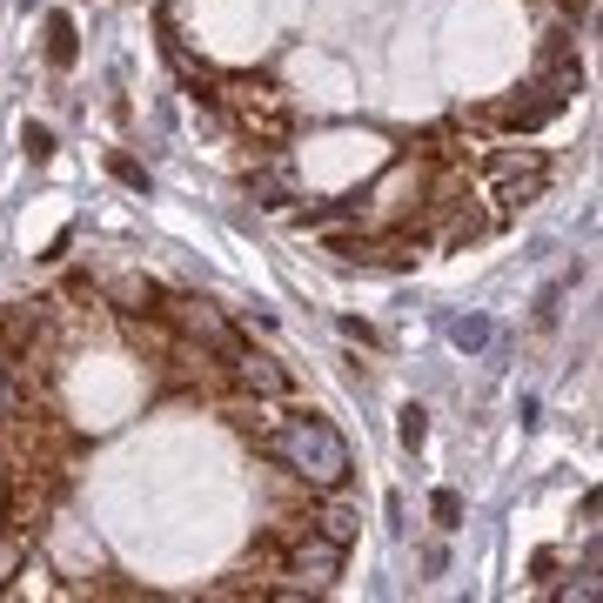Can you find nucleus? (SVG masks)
I'll return each mask as SVG.
<instances>
[{"mask_svg": "<svg viewBox=\"0 0 603 603\" xmlns=\"http://www.w3.org/2000/svg\"><path fill=\"white\" fill-rule=\"evenodd\" d=\"M222 114L235 121V134L242 141H255V148H282L289 141V94L275 88V81H255V74H235L222 88Z\"/></svg>", "mask_w": 603, "mask_h": 603, "instance_id": "nucleus-2", "label": "nucleus"}, {"mask_svg": "<svg viewBox=\"0 0 603 603\" xmlns=\"http://www.w3.org/2000/svg\"><path fill=\"white\" fill-rule=\"evenodd\" d=\"M543 188H550V161H543V148H496V155L483 161V201H490V222L523 215Z\"/></svg>", "mask_w": 603, "mask_h": 603, "instance_id": "nucleus-3", "label": "nucleus"}, {"mask_svg": "<svg viewBox=\"0 0 603 603\" xmlns=\"http://www.w3.org/2000/svg\"><path fill=\"white\" fill-rule=\"evenodd\" d=\"M175 322L188 329V342H201V349H208L215 362H228L235 349H242L235 322H228V315L215 309V302H195V295H188V302H175Z\"/></svg>", "mask_w": 603, "mask_h": 603, "instance_id": "nucleus-6", "label": "nucleus"}, {"mask_svg": "<svg viewBox=\"0 0 603 603\" xmlns=\"http://www.w3.org/2000/svg\"><path fill=\"white\" fill-rule=\"evenodd\" d=\"M309 523H315L322 536H335V543H349V536H356V516L342 510V503H329V510H322V516H309Z\"/></svg>", "mask_w": 603, "mask_h": 603, "instance_id": "nucleus-13", "label": "nucleus"}, {"mask_svg": "<svg viewBox=\"0 0 603 603\" xmlns=\"http://www.w3.org/2000/svg\"><path fill=\"white\" fill-rule=\"evenodd\" d=\"M21 7H41V0H21Z\"/></svg>", "mask_w": 603, "mask_h": 603, "instance_id": "nucleus-20", "label": "nucleus"}, {"mask_svg": "<svg viewBox=\"0 0 603 603\" xmlns=\"http://www.w3.org/2000/svg\"><path fill=\"white\" fill-rule=\"evenodd\" d=\"M262 449L289 469L295 483H309V490H342L349 469H356L349 463V436H342L329 416H315V409H289V416L262 436Z\"/></svg>", "mask_w": 603, "mask_h": 603, "instance_id": "nucleus-1", "label": "nucleus"}, {"mask_svg": "<svg viewBox=\"0 0 603 603\" xmlns=\"http://www.w3.org/2000/svg\"><path fill=\"white\" fill-rule=\"evenodd\" d=\"M550 570H557V550H536V557H530V577L543 583V577H550Z\"/></svg>", "mask_w": 603, "mask_h": 603, "instance_id": "nucleus-19", "label": "nucleus"}, {"mask_svg": "<svg viewBox=\"0 0 603 603\" xmlns=\"http://www.w3.org/2000/svg\"><path fill=\"white\" fill-rule=\"evenodd\" d=\"M396 436H402V449L416 456V449L429 443V409L423 402H402V423H396Z\"/></svg>", "mask_w": 603, "mask_h": 603, "instance_id": "nucleus-11", "label": "nucleus"}, {"mask_svg": "<svg viewBox=\"0 0 603 603\" xmlns=\"http://www.w3.org/2000/svg\"><path fill=\"white\" fill-rule=\"evenodd\" d=\"M490 335H496V329H490V315H476V309L449 322V342H456L463 356H483V349H490Z\"/></svg>", "mask_w": 603, "mask_h": 603, "instance_id": "nucleus-10", "label": "nucleus"}, {"mask_svg": "<svg viewBox=\"0 0 603 603\" xmlns=\"http://www.w3.org/2000/svg\"><path fill=\"white\" fill-rule=\"evenodd\" d=\"M228 376L242 382V396H255V402H289V369H282V362L275 356H262V349H235V356H228Z\"/></svg>", "mask_w": 603, "mask_h": 603, "instance_id": "nucleus-7", "label": "nucleus"}, {"mask_svg": "<svg viewBox=\"0 0 603 603\" xmlns=\"http://www.w3.org/2000/svg\"><path fill=\"white\" fill-rule=\"evenodd\" d=\"M248 195L262 201V208H289V201H295V188H289L282 175H255V181H248Z\"/></svg>", "mask_w": 603, "mask_h": 603, "instance_id": "nucleus-12", "label": "nucleus"}, {"mask_svg": "<svg viewBox=\"0 0 603 603\" xmlns=\"http://www.w3.org/2000/svg\"><path fill=\"white\" fill-rule=\"evenodd\" d=\"M7 516H14V469L0 456V530H7Z\"/></svg>", "mask_w": 603, "mask_h": 603, "instance_id": "nucleus-18", "label": "nucleus"}, {"mask_svg": "<svg viewBox=\"0 0 603 603\" xmlns=\"http://www.w3.org/2000/svg\"><path fill=\"white\" fill-rule=\"evenodd\" d=\"M342 557H349V543L322 536L315 523H295L289 550H282V577H295V597H322L342 577Z\"/></svg>", "mask_w": 603, "mask_h": 603, "instance_id": "nucleus-4", "label": "nucleus"}, {"mask_svg": "<svg viewBox=\"0 0 603 603\" xmlns=\"http://www.w3.org/2000/svg\"><path fill=\"white\" fill-rule=\"evenodd\" d=\"M81 61V27H74V14H47V67H74Z\"/></svg>", "mask_w": 603, "mask_h": 603, "instance_id": "nucleus-9", "label": "nucleus"}, {"mask_svg": "<svg viewBox=\"0 0 603 603\" xmlns=\"http://www.w3.org/2000/svg\"><path fill=\"white\" fill-rule=\"evenodd\" d=\"M21 563H27V543H21V536H7V530H0V590H7V583L21 577Z\"/></svg>", "mask_w": 603, "mask_h": 603, "instance_id": "nucleus-14", "label": "nucleus"}, {"mask_svg": "<svg viewBox=\"0 0 603 603\" xmlns=\"http://www.w3.org/2000/svg\"><path fill=\"white\" fill-rule=\"evenodd\" d=\"M27 409H34V389H27V376H21L14 342L0 335V429H7V423H27Z\"/></svg>", "mask_w": 603, "mask_h": 603, "instance_id": "nucleus-8", "label": "nucleus"}, {"mask_svg": "<svg viewBox=\"0 0 603 603\" xmlns=\"http://www.w3.org/2000/svg\"><path fill=\"white\" fill-rule=\"evenodd\" d=\"M429 516H436L443 530H463V496H456V490H436V496H429Z\"/></svg>", "mask_w": 603, "mask_h": 603, "instance_id": "nucleus-15", "label": "nucleus"}, {"mask_svg": "<svg viewBox=\"0 0 603 603\" xmlns=\"http://www.w3.org/2000/svg\"><path fill=\"white\" fill-rule=\"evenodd\" d=\"M108 168H114V181H128L134 195H148V168H141V161H134V155H114Z\"/></svg>", "mask_w": 603, "mask_h": 603, "instance_id": "nucleus-16", "label": "nucleus"}, {"mask_svg": "<svg viewBox=\"0 0 603 603\" xmlns=\"http://www.w3.org/2000/svg\"><path fill=\"white\" fill-rule=\"evenodd\" d=\"M570 94H583V67H577V61H557V67H550V74L530 88V101H510V108H503V121H510L516 134H536L543 121H557V114L570 108Z\"/></svg>", "mask_w": 603, "mask_h": 603, "instance_id": "nucleus-5", "label": "nucleus"}, {"mask_svg": "<svg viewBox=\"0 0 603 603\" xmlns=\"http://www.w3.org/2000/svg\"><path fill=\"white\" fill-rule=\"evenodd\" d=\"M21 148H27V161H47V155H54V134H47L41 121H27V128H21Z\"/></svg>", "mask_w": 603, "mask_h": 603, "instance_id": "nucleus-17", "label": "nucleus"}]
</instances>
